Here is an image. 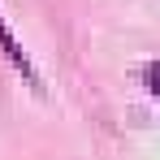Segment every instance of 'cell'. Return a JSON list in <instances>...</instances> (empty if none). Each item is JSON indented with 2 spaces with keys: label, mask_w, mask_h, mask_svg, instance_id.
Segmentation results:
<instances>
[{
  "label": "cell",
  "mask_w": 160,
  "mask_h": 160,
  "mask_svg": "<svg viewBox=\"0 0 160 160\" xmlns=\"http://www.w3.org/2000/svg\"><path fill=\"white\" fill-rule=\"evenodd\" d=\"M147 82H152V91H156V95H160V61H156V65H152V69H147Z\"/></svg>",
  "instance_id": "obj_1"
}]
</instances>
